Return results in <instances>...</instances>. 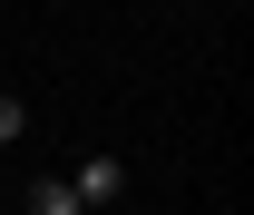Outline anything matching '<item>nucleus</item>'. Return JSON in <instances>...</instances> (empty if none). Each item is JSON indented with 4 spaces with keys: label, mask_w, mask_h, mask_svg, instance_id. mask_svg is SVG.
Wrapping results in <instances>:
<instances>
[{
    "label": "nucleus",
    "mask_w": 254,
    "mask_h": 215,
    "mask_svg": "<svg viewBox=\"0 0 254 215\" xmlns=\"http://www.w3.org/2000/svg\"><path fill=\"white\" fill-rule=\"evenodd\" d=\"M68 186H78V206H118V196H127V156H88Z\"/></svg>",
    "instance_id": "1"
},
{
    "label": "nucleus",
    "mask_w": 254,
    "mask_h": 215,
    "mask_svg": "<svg viewBox=\"0 0 254 215\" xmlns=\"http://www.w3.org/2000/svg\"><path fill=\"white\" fill-rule=\"evenodd\" d=\"M30 215H78V186H68V176H39L30 186Z\"/></svg>",
    "instance_id": "2"
},
{
    "label": "nucleus",
    "mask_w": 254,
    "mask_h": 215,
    "mask_svg": "<svg viewBox=\"0 0 254 215\" xmlns=\"http://www.w3.org/2000/svg\"><path fill=\"white\" fill-rule=\"evenodd\" d=\"M20 127H30V108H20V98H0V147H10Z\"/></svg>",
    "instance_id": "3"
}]
</instances>
